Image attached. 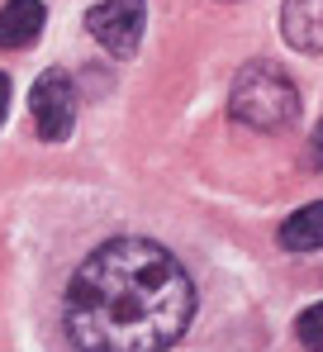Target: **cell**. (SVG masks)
<instances>
[{"instance_id":"obj_1","label":"cell","mask_w":323,"mask_h":352,"mask_svg":"<svg viewBox=\"0 0 323 352\" xmlns=\"http://www.w3.org/2000/svg\"><path fill=\"white\" fill-rule=\"evenodd\" d=\"M190 319L195 286L153 238L100 243L62 295V329L76 352H166Z\"/></svg>"},{"instance_id":"obj_2","label":"cell","mask_w":323,"mask_h":352,"mask_svg":"<svg viewBox=\"0 0 323 352\" xmlns=\"http://www.w3.org/2000/svg\"><path fill=\"white\" fill-rule=\"evenodd\" d=\"M228 115L243 129L280 133L300 119V91L276 62H247L228 91Z\"/></svg>"},{"instance_id":"obj_3","label":"cell","mask_w":323,"mask_h":352,"mask_svg":"<svg viewBox=\"0 0 323 352\" xmlns=\"http://www.w3.org/2000/svg\"><path fill=\"white\" fill-rule=\"evenodd\" d=\"M143 24H148V0H100L86 14V29L96 43H105L114 58H133L143 43Z\"/></svg>"},{"instance_id":"obj_4","label":"cell","mask_w":323,"mask_h":352,"mask_svg":"<svg viewBox=\"0 0 323 352\" xmlns=\"http://www.w3.org/2000/svg\"><path fill=\"white\" fill-rule=\"evenodd\" d=\"M29 115H34V129L43 143H62L76 124V91L67 81V72H43L29 91Z\"/></svg>"},{"instance_id":"obj_5","label":"cell","mask_w":323,"mask_h":352,"mask_svg":"<svg viewBox=\"0 0 323 352\" xmlns=\"http://www.w3.org/2000/svg\"><path fill=\"white\" fill-rule=\"evenodd\" d=\"M280 34L295 53H323V0H285L280 5Z\"/></svg>"},{"instance_id":"obj_6","label":"cell","mask_w":323,"mask_h":352,"mask_svg":"<svg viewBox=\"0 0 323 352\" xmlns=\"http://www.w3.org/2000/svg\"><path fill=\"white\" fill-rule=\"evenodd\" d=\"M43 19H48L43 0H10V5H0V48L5 53H19V48L38 43Z\"/></svg>"},{"instance_id":"obj_7","label":"cell","mask_w":323,"mask_h":352,"mask_svg":"<svg viewBox=\"0 0 323 352\" xmlns=\"http://www.w3.org/2000/svg\"><path fill=\"white\" fill-rule=\"evenodd\" d=\"M280 248H285V252H319L323 248V200L295 210V214L280 224Z\"/></svg>"},{"instance_id":"obj_8","label":"cell","mask_w":323,"mask_h":352,"mask_svg":"<svg viewBox=\"0 0 323 352\" xmlns=\"http://www.w3.org/2000/svg\"><path fill=\"white\" fill-rule=\"evenodd\" d=\"M295 338H300V348H304V352H323V300H319V305H309V309H300V319H295Z\"/></svg>"},{"instance_id":"obj_9","label":"cell","mask_w":323,"mask_h":352,"mask_svg":"<svg viewBox=\"0 0 323 352\" xmlns=\"http://www.w3.org/2000/svg\"><path fill=\"white\" fill-rule=\"evenodd\" d=\"M309 167H323V119L314 129V143H309Z\"/></svg>"},{"instance_id":"obj_10","label":"cell","mask_w":323,"mask_h":352,"mask_svg":"<svg viewBox=\"0 0 323 352\" xmlns=\"http://www.w3.org/2000/svg\"><path fill=\"white\" fill-rule=\"evenodd\" d=\"M5 115H10V76L0 72V124H5Z\"/></svg>"}]
</instances>
